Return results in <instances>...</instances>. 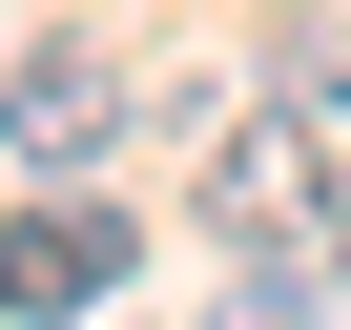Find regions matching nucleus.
Wrapping results in <instances>:
<instances>
[{
    "label": "nucleus",
    "instance_id": "f257e3e1",
    "mask_svg": "<svg viewBox=\"0 0 351 330\" xmlns=\"http://www.w3.org/2000/svg\"><path fill=\"white\" fill-rule=\"evenodd\" d=\"M104 289H124V207L104 186H42L21 227H0V309H21V330H83Z\"/></svg>",
    "mask_w": 351,
    "mask_h": 330
},
{
    "label": "nucleus",
    "instance_id": "f03ea898",
    "mask_svg": "<svg viewBox=\"0 0 351 330\" xmlns=\"http://www.w3.org/2000/svg\"><path fill=\"white\" fill-rule=\"evenodd\" d=\"M0 144H21L42 186H83V165L124 144V62H83V42H42L21 83H0Z\"/></svg>",
    "mask_w": 351,
    "mask_h": 330
},
{
    "label": "nucleus",
    "instance_id": "7ed1b4c3",
    "mask_svg": "<svg viewBox=\"0 0 351 330\" xmlns=\"http://www.w3.org/2000/svg\"><path fill=\"white\" fill-rule=\"evenodd\" d=\"M207 227H228V248H269V227H330V186H310V124H289V103H248V124L207 144Z\"/></svg>",
    "mask_w": 351,
    "mask_h": 330
},
{
    "label": "nucleus",
    "instance_id": "20e7f679",
    "mask_svg": "<svg viewBox=\"0 0 351 330\" xmlns=\"http://www.w3.org/2000/svg\"><path fill=\"white\" fill-rule=\"evenodd\" d=\"M207 330H351V248H330V227L228 248V309H207Z\"/></svg>",
    "mask_w": 351,
    "mask_h": 330
},
{
    "label": "nucleus",
    "instance_id": "39448f33",
    "mask_svg": "<svg viewBox=\"0 0 351 330\" xmlns=\"http://www.w3.org/2000/svg\"><path fill=\"white\" fill-rule=\"evenodd\" d=\"M330 248H351V207H330Z\"/></svg>",
    "mask_w": 351,
    "mask_h": 330
}]
</instances>
